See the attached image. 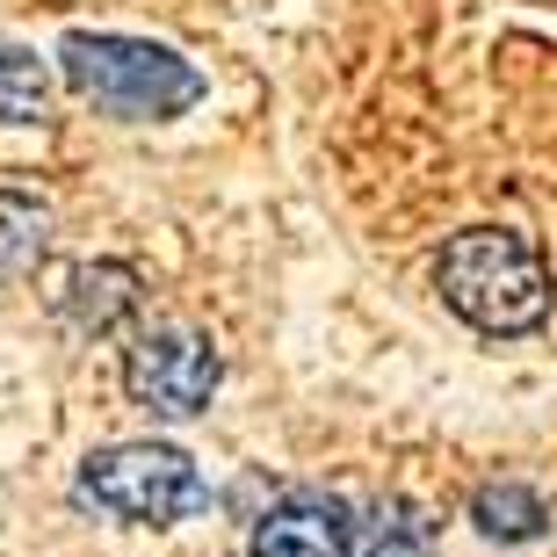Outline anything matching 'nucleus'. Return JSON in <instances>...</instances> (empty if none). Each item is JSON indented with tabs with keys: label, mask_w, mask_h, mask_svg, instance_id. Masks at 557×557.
I'll return each mask as SVG.
<instances>
[{
	"label": "nucleus",
	"mask_w": 557,
	"mask_h": 557,
	"mask_svg": "<svg viewBox=\"0 0 557 557\" xmlns=\"http://www.w3.org/2000/svg\"><path fill=\"white\" fill-rule=\"evenodd\" d=\"M471 521H478V536H493V543H536L543 529H550V507H543L536 485L499 478V485H478Z\"/></svg>",
	"instance_id": "7"
},
{
	"label": "nucleus",
	"mask_w": 557,
	"mask_h": 557,
	"mask_svg": "<svg viewBox=\"0 0 557 557\" xmlns=\"http://www.w3.org/2000/svg\"><path fill=\"white\" fill-rule=\"evenodd\" d=\"M44 247H51V210L22 188H0V283L22 269H37Z\"/></svg>",
	"instance_id": "9"
},
{
	"label": "nucleus",
	"mask_w": 557,
	"mask_h": 557,
	"mask_svg": "<svg viewBox=\"0 0 557 557\" xmlns=\"http://www.w3.org/2000/svg\"><path fill=\"white\" fill-rule=\"evenodd\" d=\"M81 493L95 507H109L116 521H138V529H166V521H188V515L210 507L203 471L174 442H116V449H95L87 471H81Z\"/></svg>",
	"instance_id": "3"
},
{
	"label": "nucleus",
	"mask_w": 557,
	"mask_h": 557,
	"mask_svg": "<svg viewBox=\"0 0 557 557\" xmlns=\"http://www.w3.org/2000/svg\"><path fill=\"white\" fill-rule=\"evenodd\" d=\"M44 109H51V73H44V59L0 44V124H37Z\"/></svg>",
	"instance_id": "10"
},
{
	"label": "nucleus",
	"mask_w": 557,
	"mask_h": 557,
	"mask_svg": "<svg viewBox=\"0 0 557 557\" xmlns=\"http://www.w3.org/2000/svg\"><path fill=\"white\" fill-rule=\"evenodd\" d=\"M434 521L413 499H384L370 515H355V557H428Z\"/></svg>",
	"instance_id": "8"
},
{
	"label": "nucleus",
	"mask_w": 557,
	"mask_h": 557,
	"mask_svg": "<svg viewBox=\"0 0 557 557\" xmlns=\"http://www.w3.org/2000/svg\"><path fill=\"white\" fill-rule=\"evenodd\" d=\"M59 311H65V326H81V333L124 326L131 311H138V275H131L124 261H95V269H73V283H65Z\"/></svg>",
	"instance_id": "6"
},
{
	"label": "nucleus",
	"mask_w": 557,
	"mask_h": 557,
	"mask_svg": "<svg viewBox=\"0 0 557 557\" xmlns=\"http://www.w3.org/2000/svg\"><path fill=\"white\" fill-rule=\"evenodd\" d=\"M218 376H225L218 370V348H210L196 326H145L124 348V392L160 420L203 413L210 392H218Z\"/></svg>",
	"instance_id": "4"
},
{
	"label": "nucleus",
	"mask_w": 557,
	"mask_h": 557,
	"mask_svg": "<svg viewBox=\"0 0 557 557\" xmlns=\"http://www.w3.org/2000/svg\"><path fill=\"white\" fill-rule=\"evenodd\" d=\"M59 73L73 95H87L109 116H131V124H160V116H182L196 95H203V73L188 59H174L166 44L145 37H109V29H73L59 44Z\"/></svg>",
	"instance_id": "2"
},
{
	"label": "nucleus",
	"mask_w": 557,
	"mask_h": 557,
	"mask_svg": "<svg viewBox=\"0 0 557 557\" xmlns=\"http://www.w3.org/2000/svg\"><path fill=\"white\" fill-rule=\"evenodd\" d=\"M434 289L442 305L463 319V326L493 333V341H515V333H536L550 319V269L543 253L507 225H471L456 232L442 261H434Z\"/></svg>",
	"instance_id": "1"
},
{
	"label": "nucleus",
	"mask_w": 557,
	"mask_h": 557,
	"mask_svg": "<svg viewBox=\"0 0 557 557\" xmlns=\"http://www.w3.org/2000/svg\"><path fill=\"white\" fill-rule=\"evenodd\" d=\"M253 557H355V507L333 493H283L253 521Z\"/></svg>",
	"instance_id": "5"
}]
</instances>
